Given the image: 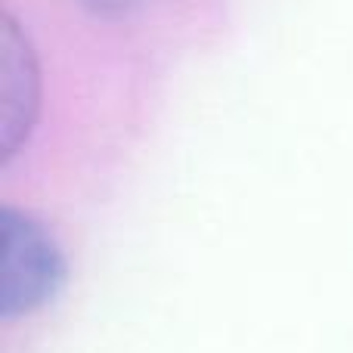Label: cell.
I'll list each match as a JSON object with an SVG mask.
<instances>
[{"instance_id":"obj_1","label":"cell","mask_w":353,"mask_h":353,"mask_svg":"<svg viewBox=\"0 0 353 353\" xmlns=\"http://www.w3.org/2000/svg\"><path fill=\"white\" fill-rule=\"evenodd\" d=\"M65 257L41 220L6 205L0 211V319L28 316L53 304L65 285Z\"/></svg>"},{"instance_id":"obj_2","label":"cell","mask_w":353,"mask_h":353,"mask_svg":"<svg viewBox=\"0 0 353 353\" xmlns=\"http://www.w3.org/2000/svg\"><path fill=\"white\" fill-rule=\"evenodd\" d=\"M41 105V72L28 37L6 12L0 22V152L10 161L28 140Z\"/></svg>"},{"instance_id":"obj_3","label":"cell","mask_w":353,"mask_h":353,"mask_svg":"<svg viewBox=\"0 0 353 353\" xmlns=\"http://www.w3.org/2000/svg\"><path fill=\"white\" fill-rule=\"evenodd\" d=\"M81 3H84L87 10L99 12V16H121V12H128L130 6L137 3V0H81Z\"/></svg>"}]
</instances>
